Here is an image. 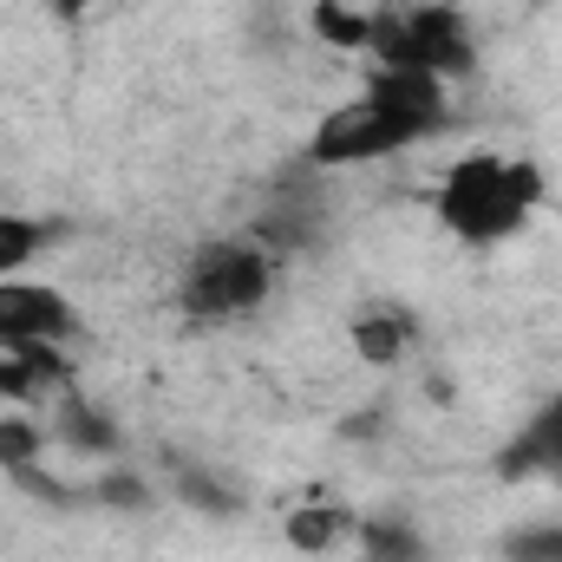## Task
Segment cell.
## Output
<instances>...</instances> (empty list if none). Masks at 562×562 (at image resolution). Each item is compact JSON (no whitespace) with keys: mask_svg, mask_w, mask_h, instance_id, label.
<instances>
[{"mask_svg":"<svg viewBox=\"0 0 562 562\" xmlns=\"http://www.w3.org/2000/svg\"><path fill=\"white\" fill-rule=\"evenodd\" d=\"M543 203V170L530 157H464L445 170L438 183V223L458 236V243H504L510 229H524V216Z\"/></svg>","mask_w":562,"mask_h":562,"instance_id":"1","label":"cell"},{"mask_svg":"<svg viewBox=\"0 0 562 562\" xmlns=\"http://www.w3.org/2000/svg\"><path fill=\"white\" fill-rule=\"evenodd\" d=\"M367 53H380V66H419L438 79H464L477 66V46L464 33L458 7H419V13H373V40Z\"/></svg>","mask_w":562,"mask_h":562,"instance_id":"2","label":"cell"},{"mask_svg":"<svg viewBox=\"0 0 562 562\" xmlns=\"http://www.w3.org/2000/svg\"><path fill=\"white\" fill-rule=\"evenodd\" d=\"M269 288H276V262L262 256V243H210L183 269V314L236 321V314L262 307Z\"/></svg>","mask_w":562,"mask_h":562,"instance_id":"3","label":"cell"},{"mask_svg":"<svg viewBox=\"0 0 562 562\" xmlns=\"http://www.w3.org/2000/svg\"><path fill=\"white\" fill-rule=\"evenodd\" d=\"M419 138H431L425 125L413 119H400V112H386L380 99H353V105H340V112H327L321 125H314V138H307V164L314 170H340V164H380V157H400V150H413Z\"/></svg>","mask_w":562,"mask_h":562,"instance_id":"4","label":"cell"},{"mask_svg":"<svg viewBox=\"0 0 562 562\" xmlns=\"http://www.w3.org/2000/svg\"><path fill=\"white\" fill-rule=\"evenodd\" d=\"M72 334V301L46 281H0V353L26 340H66Z\"/></svg>","mask_w":562,"mask_h":562,"instance_id":"5","label":"cell"},{"mask_svg":"<svg viewBox=\"0 0 562 562\" xmlns=\"http://www.w3.org/2000/svg\"><path fill=\"white\" fill-rule=\"evenodd\" d=\"M367 99H380L386 112L413 119L425 132H445V119H451L445 79H438V72H419V66H373V72H367Z\"/></svg>","mask_w":562,"mask_h":562,"instance_id":"6","label":"cell"},{"mask_svg":"<svg viewBox=\"0 0 562 562\" xmlns=\"http://www.w3.org/2000/svg\"><path fill=\"white\" fill-rule=\"evenodd\" d=\"M497 477H562V393L497 451Z\"/></svg>","mask_w":562,"mask_h":562,"instance_id":"7","label":"cell"},{"mask_svg":"<svg viewBox=\"0 0 562 562\" xmlns=\"http://www.w3.org/2000/svg\"><path fill=\"white\" fill-rule=\"evenodd\" d=\"M66 380H72V360L59 353V340H26L0 353V400H40Z\"/></svg>","mask_w":562,"mask_h":562,"instance_id":"8","label":"cell"},{"mask_svg":"<svg viewBox=\"0 0 562 562\" xmlns=\"http://www.w3.org/2000/svg\"><path fill=\"white\" fill-rule=\"evenodd\" d=\"M347 340H353V353H360L367 367H400V360L413 353V340H419V321H413L406 307H367V314L347 327Z\"/></svg>","mask_w":562,"mask_h":562,"instance_id":"9","label":"cell"},{"mask_svg":"<svg viewBox=\"0 0 562 562\" xmlns=\"http://www.w3.org/2000/svg\"><path fill=\"white\" fill-rule=\"evenodd\" d=\"M353 543H360V562H431L425 537L406 517H367L353 524Z\"/></svg>","mask_w":562,"mask_h":562,"instance_id":"10","label":"cell"},{"mask_svg":"<svg viewBox=\"0 0 562 562\" xmlns=\"http://www.w3.org/2000/svg\"><path fill=\"white\" fill-rule=\"evenodd\" d=\"M340 537H353V517H347L340 504H301V510L288 517V543H294L301 557H321V550H334Z\"/></svg>","mask_w":562,"mask_h":562,"instance_id":"11","label":"cell"},{"mask_svg":"<svg viewBox=\"0 0 562 562\" xmlns=\"http://www.w3.org/2000/svg\"><path fill=\"white\" fill-rule=\"evenodd\" d=\"M59 431H66L72 451H119V425L105 419L92 400H79V393L59 400Z\"/></svg>","mask_w":562,"mask_h":562,"instance_id":"12","label":"cell"},{"mask_svg":"<svg viewBox=\"0 0 562 562\" xmlns=\"http://www.w3.org/2000/svg\"><path fill=\"white\" fill-rule=\"evenodd\" d=\"M314 33H321L327 46L360 53V46L373 40V13H360V7H347V0H314Z\"/></svg>","mask_w":562,"mask_h":562,"instance_id":"13","label":"cell"},{"mask_svg":"<svg viewBox=\"0 0 562 562\" xmlns=\"http://www.w3.org/2000/svg\"><path fill=\"white\" fill-rule=\"evenodd\" d=\"M40 451H46V431L33 419H20V413L0 419V471H7V477L26 471V464H40Z\"/></svg>","mask_w":562,"mask_h":562,"instance_id":"14","label":"cell"},{"mask_svg":"<svg viewBox=\"0 0 562 562\" xmlns=\"http://www.w3.org/2000/svg\"><path fill=\"white\" fill-rule=\"evenodd\" d=\"M170 477H177V497H183V504H196V510H210V517H229V510H236V497H229L216 477H203L196 464L170 458Z\"/></svg>","mask_w":562,"mask_h":562,"instance_id":"15","label":"cell"},{"mask_svg":"<svg viewBox=\"0 0 562 562\" xmlns=\"http://www.w3.org/2000/svg\"><path fill=\"white\" fill-rule=\"evenodd\" d=\"M40 243H46V223H33V216H0V276H13L20 262H33Z\"/></svg>","mask_w":562,"mask_h":562,"instance_id":"16","label":"cell"},{"mask_svg":"<svg viewBox=\"0 0 562 562\" xmlns=\"http://www.w3.org/2000/svg\"><path fill=\"white\" fill-rule=\"evenodd\" d=\"M92 497L112 504V510H144V504H150V491H144L138 471H105V477L92 484Z\"/></svg>","mask_w":562,"mask_h":562,"instance_id":"17","label":"cell"},{"mask_svg":"<svg viewBox=\"0 0 562 562\" xmlns=\"http://www.w3.org/2000/svg\"><path fill=\"white\" fill-rule=\"evenodd\" d=\"M504 557L510 562H562V524H550V530H517L504 543Z\"/></svg>","mask_w":562,"mask_h":562,"instance_id":"18","label":"cell"},{"mask_svg":"<svg viewBox=\"0 0 562 562\" xmlns=\"http://www.w3.org/2000/svg\"><path fill=\"white\" fill-rule=\"evenodd\" d=\"M13 484H20L26 497H40V504H59V510H66V504H79V491H66V484H53V477H46L40 464H26V471H13Z\"/></svg>","mask_w":562,"mask_h":562,"instance_id":"19","label":"cell"},{"mask_svg":"<svg viewBox=\"0 0 562 562\" xmlns=\"http://www.w3.org/2000/svg\"><path fill=\"white\" fill-rule=\"evenodd\" d=\"M86 7H92V0H53V13H66V20H79Z\"/></svg>","mask_w":562,"mask_h":562,"instance_id":"20","label":"cell"}]
</instances>
